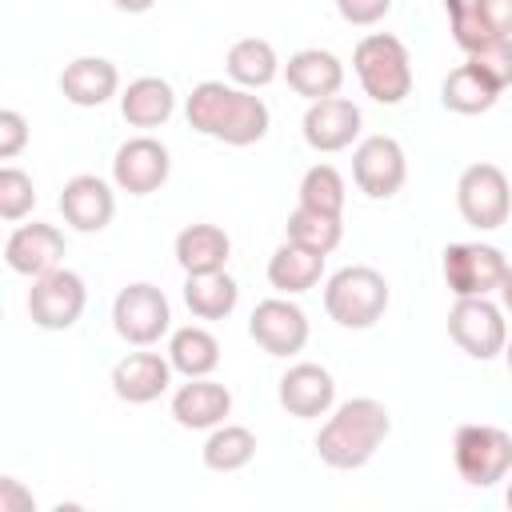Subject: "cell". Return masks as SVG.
<instances>
[{
	"mask_svg": "<svg viewBox=\"0 0 512 512\" xmlns=\"http://www.w3.org/2000/svg\"><path fill=\"white\" fill-rule=\"evenodd\" d=\"M496 100H500V88H496L488 76H480L468 60H464L460 68H452V72L444 76V84H440V104H444L448 112H456V116H480V112H488Z\"/></svg>",
	"mask_w": 512,
	"mask_h": 512,
	"instance_id": "cell-27",
	"label": "cell"
},
{
	"mask_svg": "<svg viewBox=\"0 0 512 512\" xmlns=\"http://www.w3.org/2000/svg\"><path fill=\"white\" fill-rule=\"evenodd\" d=\"M84 304H88L84 276L72 272V268H64V264L52 268V272H44V276H36L32 288H28V316L44 332L72 328L84 316Z\"/></svg>",
	"mask_w": 512,
	"mask_h": 512,
	"instance_id": "cell-10",
	"label": "cell"
},
{
	"mask_svg": "<svg viewBox=\"0 0 512 512\" xmlns=\"http://www.w3.org/2000/svg\"><path fill=\"white\" fill-rule=\"evenodd\" d=\"M504 504L512 508V480H508V492H504Z\"/></svg>",
	"mask_w": 512,
	"mask_h": 512,
	"instance_id": "cell-42",
	"label": "cell"
},
{
	"mask_svg": "<svg viewBox=\"0 0 512 512\" xmlns=\"http://www.w3.org/2000/svg\"><path fill=\"white\" fill-rule=\"evenodd\" d=\"M388 300H392L388 280L368 264H348V268L332 272L328 284H324L328 320H336L340 328H352V332L372 328L376 320H384Z\"/></svg>",
	"mask_w": 512,
	"mask_h": 512,
	"instance_id": "cell-4",
	"label": "cell"
},
{
	"mask_svg": "<svg viewBox=\"0 0 512 512\" xmlns=\"http://www.w3.org/2000/svg\"><path fill=\"white\" fill-rule=\"evenodd\" d=\"M452 460L464 484L492 488L512 472V432L500 424H460L452 436Z\"/></svg>",
	"mask_w": 512,
	"mask_h": 512,
	"instance_id": "cell-5",
	"label": "cell"
},
{
	"mask_svg": "<svg viewBox=\"0 0 512 512\" xmlns=\"http://www.w3.org/2000/svg\"><path fill=\"white\" fill-rule=\"evenodd\" d=\"M500 308L512 312V264H508V272H504V280H500Z\"/></svg>",
	"mask_w": 512,
	"mask_h": 512,
	"instance_id": "cell-40",
	"label": "cell"
},
{
	"mask_svg": "<svg viewBox=\"0 0 512 512\" xmlns=\"http://www.w3.org/2000/svg\"><path fill=\"white\" fill-rule=\"evenodd\" d=\"M456 208L476 232H496L512 212V180L492 160H476L456 180Z\"/></svg>",
	"mask_w": 512,
	"mask_h": 512,
	"instance_id": "cell-6",
	"label": "cell"
},
{
	"mask_svg": "<svg viewBox=\"0 0 512 512\" xmlns=\"http://www.w3.org/2000/svg\"><path fill=\"white\" fill-rule=\"evenodd\" d=\"M276 400L288 416L296 420H316V416H328L332 404H336V380L324 364H312V360H300L292 364L280 384H276Z\"/></svg>",
	"mask_w": 512,
	"mask_h": 512,
	"instance_id": "cell-15",
	"label": "cell"
},
{
	"mask_svg": "<svg viewBox=\"0 0 512 512\" xmlns=\"http://www.w3.org/2000/svg\"><path fill=\"white\" fill-rule=\"evenodd\" d=\"M448 16H452V40L464 48V56H468L472 48H480V44H488V40L496 36L472 0H464V4H460V8H452Z\"/></svg>",
	"mask_w": 512,
	"mask_h": 512,
	"instance_id": "cell-34",
	"label": "cell"
},
{
	"mask_svg": "<svg viewBox=\"0 0 512 512\" xmlns=\"http://www.w3.org/2000/svg\"><path fill=\"white\" fill-rule=\"evenodd\" d=\"M240 284L220 268V272H196L184 280V304L196 320H224L236 312Z\"/></svg>",
	"mask_w": 512,
	"mask_h": 512,
	"instance_id": "cell-26",
	"label": "cell"
},
{
	"mask_svg": "<svg viewBox=\"0 0 512 512\" xmlns=\"http://www.w3.org/2000/svg\"><path fill=\"white\" fill-rule=\"evenodd\" d=\"M112 328H116V336L124 344L152 348L172 328V304H168V296L156 284L136 280V284L116 292V300H112Z\"/></svg>",
	"mask_w": 512,
	"mask_h": 512,
	"instance_id": "cell-7",
	"label": "cell"
},
{
	"mask_svg": "<svg viewBox=\"0 0 512 512\" xmlns=\"http://www.w3.org/2000/svg\"><path fill=\"white\" fill-rule=\"evenodd\" d=\"M60 216L68 228L76 232H104L116 216V192L108 180L92 176V172H80L64 184L60 192Z\"/></svg>",
	"mask_w": 512,
	"mask_h": 512,
	"instance_id": "cell-17",
	"label": "cell"
},
{
	"mask_svg": "<svg viewBox=\"0 0 512 512\" xmlns=\"http://www.w3.org/2000/svg\"><path fill=\"white\" fill-rule=\"evenodd\" d=\"M32 208H36V184H32V176L24 168H16V164H4L0 168V216L8 224H16Z\"/></svg>",
	"mask_w": 512,
	"mask_h": 512,
	"instance_id": "cell-32",
	"label": "cell"
},
{
	"mask_svg": "<svg viewBox=\"0 0 512 512\" xmlns=\"http://www.w3.org/2000/svg\"><path fill=\"white\" fill-rule=\"evenodd\" d=\"M60 92L76 108H100L120 92V72L104 56H76L60 72Z\"/></svg>",
	"mask_w": 512,
	"mask_h": 512,
	"instance_id": "cell-20",
	"label": "cell"
},
{
	"mask_svg": "<svg viewBox=\"0 0 512 512\" xmlns=\"http://www.w3.org/2000/svg\"><path fill=\"white\" fill-rule=\"evenodd\" d=\"M324 276V252H312L296 240H284L272 256H268V284L280 296H300L308 288H316Z\"/></svg>",
	"mask_w": 512,
	"mask_h": 512,
	"instance_id": "cell-24",
	"label": "cell"
},
{
	"mask_svg": "<svg viewBox=\"0 0 512 512\" xmlns=\"http://www.w3.org/2000/svg\"><path fill=\"white\" fill-rule=\"evenodd\" d=\"M184 116L200 136H212L232 148L260 144L272 124L268 104L252 88L224 84V80H200L184 100Z\"/></svg>",
	"mask_w": 512,
	"mask_h": 512,
	"instance_id": "cell-1",
	"label": "cell"
},
{
	"mask_svg": "<svg viewBox=\"0 0 512 512\" xmlns=\"http://www.w3.org/2000/svg\"><path fill=\"white\" fill-rule=\"evenodd\" d=\"M352 180L368 200H392L408 180V156L392 136H364L352 148Z\"/></svg>",
	"mask_w": 512,
	"mask_h": 512,
	"instance_id": "cell-11",
	"label": "cell"
},
{
	"mask_svg": "<svg viewBox=\"0 0 512 512\" xmlns=\"http://www.w3.org/2000/svg\"><path fill=\"white\" fill-rule=\"evenodd\" d=\"M496 36H512V0H472Z\"/></svg>",
	"mask_w": 512,
	"mask_h": 512,
	"instance_id": "cell-38",
	"label": "cell"
},
{
	"mask_svg": "<svg viewBox=\"0 0 512 512\" xmlns=\"http://www.w3.org/2000/svg\"><path fill=\"white\" fill-rule=\"evenodd\" d=\"M60 260H64V232L56 224H40V220L16 224L4 240V264L16 276L36 280V276L60 268Z\"/></svg>",
	"mask_w": 512,
	"mask_h": 512,
	"instance_id": "cell-16",
	"label": "cell"
},
{
	"mask_svg": "<svg viewBox=\"0 0 512 512\" xmlns=\"http://www.w3.org/2000/svg\"><path fill=\"white\" fill-rule=\"evenodd\" d=\"M0 512H36L32 492L16 476H0Z\"/></svg>",
	"mask_w": 512,
	"mask_h": 512,
	"instance_id": "cell-37",
	"label": "cell"
},
{
	"mask_svg": "<svg viewBox=\"0 0 512 512\" xmlns=\"http://www.w3.org/2000/svg\"><path fill=\"white\" fill-rule=\"evenodd\" d=\"M344 200H348V188H344V176H340L332 164H312V168L300 176V204H304V208L340 216V212H344Z\"/></svg>",
	"mask_w": 512,
	"mask_h": 512,
	"instance_id": "cell-31",
	"label": "cell"
},
{
	"mask_svg": "<svg viewBox=\"0 0 512 512\" xmlns=\"http://www.w3.org/2000/svg\"><path fill=\"white\" fill-rule=\"evenodd\" d=\"M172 172V156L156 136H132L112 156V184L128 196H152L164 188Z\"/></svg>",
	"mask_w": 512,
	"mask_h": 512,
	"instance_id": "cell-13",
	"label": "cell"
},
{
	"mask_svg": "<svg viewBox=\"0 0 512 512\" xmlns=\"http://www.w3.org/2000/svg\"><path fill=\"white\" fill-rule=\"evenodd\" d=\"M440 272H444V284H448V292L456 300L460 296H492V292H500V280L508 272V260H504V252L496 244L460 240V244H448L444 248Z\"/></svg>",
	"mask_w": 512,
	"mask_h": 512,
	"instance_id": "cell-8",
	"label": "cell"
},
{
	"mask_svg": "<svg viewBox=\"0 0 512 512\" xmlns=\"http://www.w3.org/2000/svg\"><path fill=\"white\" fill-rule=\"evenodd\" d=\"M284 232H288V240H296V244H304V248H312V252H324V256H328V252L344 240V220H340V216H332V212H316V208L296 204V212L288 216Z\"/></svg>",
	"mask_w": 512,
	"mask_h": 512,
	"instance_id": "cell-30",
	"label": "cell"
},
{
	"mask_svg": "<svg viewBox=\"0 0 512 512\" xmlns=\"http://www.w3.org/2000/svg\"><path fill=\"white\" fill-rule=\"evenodd\" d=\"M388 432H392L388 408L376 396H352V400L336 404L332 416L320 424L316 456L336 472H352V468H364L380 452Z\"/></svg>",
	"mask_w": 512,
	"mask_h": 512,
	"instance_id": "cell-2",
	"label": "cell"
},
{
	"mask_svg": "<svg viewBox=\"0 0 512 512\" xmlns=\"http://www.w3.org/2000/svg\"><path fill=\"white\" fill-rule=\"evenodd\" d=\"M172 360L168 352H128L112 364V392L124 400V404H152L168 392L172 384Z\"/></svg>",
	"mask_w": 512,
	"mask_h": 512,
	"instance_id": "cell-18",
	"label": "cell"
},
{
	"mask_svg": "<svg viewBox=\"0 0 512 512\" xmlns=\"http://www.w3.org/2000/svg\"><path fill=\"white\" fill-rule=\"evenodd\" d=\"M504 360H508V372H512V336H508V344H504Z\"/></svg>",
	"mask_w": 512,
	"mask_h": 512,
	"instance_id": "cell-41",
	"label": "cell"
},
{
	"mask_svg": "<svg viewBox=\"0 0 512 512\" xmlns=\"http://www.w3.org/2000/svg\"><path fill=\"white\" fill-rule=\"evenodd\" d=\"M360 124H364V116L348 96H324V100L308 104L300 132H304V144L312 152H344L356 144Z\"/></svg>",
	"mask_w": 512,
	"mask_h": 512,
	"instance_id": "cell-14",
	"label": "cell"
},
{
	"mask_svg": "<svg viewBox=\"0 0 512 512\" xmlns=\"http://www.w3.org/2000/svg\"><path fill=\"white\" fill-rule=\"evenodd\" d=\"M468 64H472L480 76H488L500 92L512 88V36H492L488 44L472 48V52H468Z\"/></svg>",
	"mask_w": 512,
	"mask_h": 512,
	"instance_id": "cell-33",
	"label": "cell"
},
{
	"mask_svg": "<svg viewBox=\"0 0 512 512\" xmlns=\"http://www.w3.org/2000/svg\"><path fill=\"white\" fill-rule=\"evenodd\" d=\"M448 336L472 360H496L504 356V344H508L504 308L492 304L488 296H460L448 312Z\"/></svg>",
	"mask_w": 512,
	"mask_h": 512,
	"instance_id": "cell-9",
	"label": "cell"
},
{
	"mask_svg": "<svg viewBox=\"0 0 512 512\" xmlns=\"http://www.w3.org/2000/svg\"><path fill=\"white\" fill-rule=\"evenodd\" d=\"M248 336L268 352V356H296L308 344V316L296 300L288 296H268L252 308L248 316Z\"/></svg>",
	"mask_w": 512,
	"mask_h": 512,
	"instance_id": "cell-12",
	"label": "cell"
},
{
	"mask_svg": "<svg viewBox=\"0 0 512 512\" xmlns=\"http://www.w3.org/2000/svg\"><path fill=\"white\" fill-rule=\"evenodd\" d=\"M232 412V392L212 376H192L172 392V420L192 432H212Z\"/></svg>",
	"mask_w": 512,
	"mask_h": 512,
	"instance_id": "cell-19",
	"label": "cell"
},
{
	"mask_svg": "<svg viewBox=\"0 0 512 512\" xmlns=\"http://www.w3.org/2000/svg\"><path fill=\"white\" fill-rule=\"evenodd\" d=\"M352 68H356L364 96L384 108L404 104L412 92V56L404 40L392 32H368L352 52Z\"/></svg>",
	"mask_w": 512,
	"mask_h": 512,
	"instance_id": "cell-3",
	"label": "cell"
},
{
	"mask_svg": "<svg viewBox=\"0 0 512 512\" xmlns=\"http://www.w3.org/2000/svg\"><path fill=\"white\" fill-rule=\"evenodd\" d=\"M284 80L296 96H304L308 104L312 100H324V96H340V84H344V64L340 56H332L328 48H300L288 56L284 64Z\"/></svg>",
	"mask_w": 512,
	"mask_h": 512,
	"instance_id": "cell-21",
	"label": "cell"
},
{
	"mask_svg": "<svg viewBox=\"0 0 512 512\" xmlns=\"http://www.w3.org/2000/svg\"><path fill=\"white\" fill-rule=\"evenodd\" d=\"M176 112V92L164 76H136L120 92V116L132 128H160Z\"/></svg>",
	"mask_w": 512,
	"mask_h": 512,
	"instance_id": "cell-23",
	"label": "cell"
},
{
	"mask_svg": "<svg viewBox=\"0 0 512 512\" xmlns=\"http://www.w3.org/2000/svg\"><path fill=\"white\" fill-rule=\"evenodd\" d=\"M28 144V120L16 108L0 112V160H16Z\"/></svg>",
	"mask_w": 512,
	"mask_h": 512,
	"instance_id": "cell-35",
	"label": "cell"
},
{
	"mask_svg": "<svg viewBox=\"0 0 512 512\" xmlns=\"http://www.w3.org/2000/svg\"><path fill=\"white\" fill-rule=\"evenodd\" d=\"M224 72H228L232 84L256 92V88H264V84H272L280 76V56H276V48L264 36H244V40H236L228 48Z\"/></svg>",
	"mask_w": 512,
	"mask_h": 512,
	"instance_id": "cell-25",
	"label": "cell"
},
{
	"mask_svg": "<svg viewBox=\"0 0 512 512\" xmlns=\"http://www.w3.org/2000/svg\"><path fill=\"white\" fill-rule=\"evenodd\" d=\"M200 456H204V468H212V472H240L256 456V436H252V428L224 420L208 432Z\"/></svg>",
	"mask_w": 512,
	"mask_h": 512,
	"instance_id": "cell-29",
	"label": "cell"
},
{
	"mask_svg": "<svg viewBox=\"0 0 512 512\" xmlns=\"http://www.w3.org/2000/svg\"><path fill=\"white\" fill-rule=\"evenodd\" d=\"M176 264L184 268V276H196V272H220L232 256V240L220 224H188L176 232Z\"/></svg>",
	"mask_w": 512,
	"mask_h": 512,
	"instance_id": "cell-22",
	"label": "cell"
},
{
	"mask_svg": "<svg viewBox=\"0 0 512 512\" xmlns=\"http://www.w3.org/2000/svg\"><path fill=\"white\" fill-rule=\"evenodd\" d=\"M112 8H120V12H128V16H140V12L156 8V0H112Z\"/></svg>",
	"mask_w": 512,
	"mask_h": 512,
	"instance_id": "cell-39",
	"label": "cell"
},
{
	"mask_svg": "<svg viewBox=\"0 0 512 512\" xmlns=\"http://www.w3.org/2000/svg\"><path fill=\"white\" fill-rule=\"evenodd\" d=\"M388 8H392V0H336V12H340L348 24H356V28L380 24V20L388 16Z\"/></svg>",
	"mask_w": 512,
	"mask_h": 512,
	"instance_id": "cell-36",
	"label": "cell"
},
{
	"mask_svg": "<svg viewBox=\"0 0 512 512\" xmlns=\"http://www.w3.org/2000/svg\"><path fill=\"white\" fill-rule=\"evenodd\" d=\"M168 360L184 380L212 376L216 364H220V340L200 324H184L168 336Z\"/></svg>",
	"mask_w": 512,
	"mask_h": 512,
	"instance_id": "cell-28",
	"label": "cell"
}]
</instances>
